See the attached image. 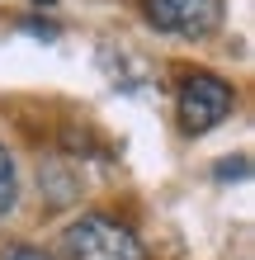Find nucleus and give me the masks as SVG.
Listing matches in <instances>:
<instances>
[{
  "mask_svg": "<svg viewBox=\"0 0 255 260\" xmlns=\"http://www.w3.org/2000/svg\"><path fill=\"white\" fill-rule=\"evenodd\" d=\"M227 114H232V85L213 71H194L185 81V90H179V123H185V133L199 137L208 128H217Z\"/></svg>",
  "mask_w": 255,
  "mask_h": 260,
  "instance_id": "obj_2",
  "label": "nucleus"
},
{
  "mask_svg": "<svg viewBox=\"0 0 255 260\" xmlns=\"http://www.w3.org/2000/svg\"><path fill=\"white\" fill-rule=\"evenodd\" d=\"M147 14L175 38H208L222 24V0H147Z\"/></svg>",
  "mask_w": 255,
  "mask_h": 260,
  "instance_id": "obj_3",
  "label": "nucleus"
},
{
  "mask_svg": "<svg viewBox=\"0 0 255 260\" xmlns=\"http://www.w3.org/2000/svg\"><path fill=\"white\" fill-rule=\"evenodd\" d=\"M14 204H19V171H14V156L0 147V218H10Z\"/></svg>",
  "mask_w": 255,
  "mask_h": 260,
  "instance_id": "obj_4",
  "label": "nucleus"
},
{
  "mask_svg": "<svg viewBox=\"0 0 255 260\" xmlns=\"http://www.w3.org/2000/svg\"><path fill=\"white\" fill-rule=\"evenodd\" d=\"M62 255L66 260H147L142 241L99 213H85L62 232Z\"/></svg>",
  "mask_w": 255,
  "mask_h": 260,
  "instance_id": "obj_1",
  "label": "nucleus"
},
{
  "mask_svg": "<svg viewBox=\"0 0 255 260\" xmlns=\"http://www.w3.org/2000/svg\"><path fill=\"white\" fill-rule=\"evenodd\" d=\"M0 260H57L52 251H38V246H5Z\"/></svg>",
  "mask_w": 255,
  "mask_h": 260,
  "instance_id": "obj_5",
  "label": "nucleus"
}]
</instances>
